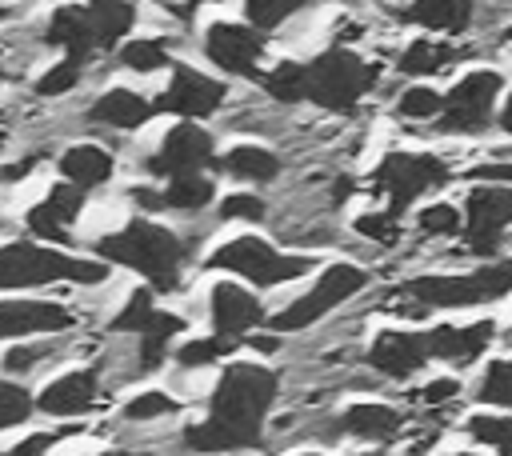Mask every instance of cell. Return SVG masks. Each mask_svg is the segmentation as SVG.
<instances>
[{
    "label": "cell",
    "instance_id": "cell-35",
    "mask_svg": "<svg viewBox=\"0 0 512 456\" xmlns=\"http://www.w3.org/2000/svg\"><path fill=\"white\" fill-rule=\"evenodd\" d=\"M468 436H476L480 444L512 456V420L508 416H472L468 420Z\"/></svg>",
    "mask_w": 512,
    "mask_h": 456
},
{
    "label": "cell",
    "instance_id": "cell-5",
    "mask_svg": "<svg viewBox=\"0 0 512 456\" xmlns=\"http://www.w3.org/2000/svg\"><path fill=\"white\" fill-rule=\"evenodd\" d=\"M512 288V260L488 264L468 276H416L404 296H412L420 308H468L484 300H500Z\"/></svg>",
    "mask_w": 512,
    "mask_h": 456
},
{
    "label": "cell",
    "instance_id": "cell-52",
    "mask_svg": "<svg viewBox=\"0 0 512 456\" xmlns=\"http://www.w3.org/2000/svg\"><path fill=\"white\" fill-rule=\"evenodd\" d=\"M464 456H472V452H464Z\"/></svg>",
    "mask_w": 512,
    "mask_h": 456
},
{
    "label": "cell",
    "instance_id": "cell-30",
    "mask_svg": "<svg viewBox=\"0 0 512 456\" xmlns=\"http://www.w3.org/2000/svg\"><path fill=\"white\" fill-rule=\"evenodd\" d=\"M240 344V336H228V332H216V336H204V340H188L180 352H176V360L184 364V368H200V364H212V360H224L232 348Z\"/></svg>",
    "mask_w": 512,
    "mask_h": 456
},
{
    "label": "cell",
    "instance_id": "cell-25",
    "mask_svg": "<svg viewBox=\"0 0 512 456\" xmlns=\"http://www.w3.org/2000/svg\"><path fill=\"white\" fill-rule=\"evenodd\" d=\"M340 424H344L352 436L388 440V436H396L400 416H396V408H388V404H352V408L340 416Z\"/></svg>",
    "mask_w": 512,
    "mask_h": 456
},
{
    "label": "cell",
    "instance_id": "cell-14",
    "mask_svg": "<svg viewBox=\"0 0 512 456\" xmlns=\"http://www.w3.org/2000/svg\"><path fill=\"white\" fill-rule=\"evenodd\" d=\"M204 56L220 68V72H232V76H256V64L264 56V40H260V28H248V24H212L204 32Z\"/></svg>",
    "mask_w": 512,
    "mask_h": 456
},
{
    "label": "cell",
    "instance_id": "cell-36",
    "mask_svg": "<svg viewBox=\"0 0 512 456\" xmlns=\"http://www.w3.org/2000/svg\"><path fill=\"white\" fill-rule=\"evenodd\" d=\"M308 0H244V12H248V20H252V28H276V24H284L292 12H300Z\"/></svg>",
    "mask_w": 512,
    "mask_h": 456
},
{
    "label": "cell",
    "instance_id": "cell-8",
    "mask_svg": "<svg viewBox=\"0 0 512 456\" xmlns=\"http://www.w3.org/2000/svg\"><path fill=\"white\" fill-rule=\"evenodd\" d=\"M360 284H364V272H360V268H352V264H332V268H324V276H320V284H316L312 292H304L300 300H292L284 312L272 316V328H276V332L308 328L312 320H320L324 312H332L344 296H352Z\"/></svg>",
    "mask_w": 512,
    "mask_h": 456
},
{
    "label": "cell",
    "instance_id": "cell-13",
    "mask_svg": "<svg viewBox=\"0 0 512 456\" xmlns=\"http://www.w3.org/2000/svg\"><path fill=\"white\" fill-rule=\"evenodd\" d=\"M220 104H224V84L220 80H212V76H204V72H196L188 64H176L172 68V84L156 100V112L200 120V116H212Z\"/></svg>",
    "mask_w": 512,
    "mask_h": 456
},
{
    "label": "cell",
    "instance_id": "cell-1",
    "mask_svg": "<svg viewBox=\"0 0 512 456\" xmlns=\"http://www.w3.org/2000/svg\"><path fill=\"white\" fill-rule=\"evenodd\" d=\"M276 400V376L260 364H228L212 400L208 420L184 432L192 452H236L260 440V424Z\"/></svg>",
    "mask_w": 512,
    "mask_h": 456
},
{
    "label": "cell",
    "instance_id": "cell-37",
    "mask_svg": "<svg viewBox=\"0 0 512 456\" xmlns=\"http://www.w3.org/2000/svg\"><path fill=\"white\" fill-rule=\"evenodd\" d=\"M180 404L168 396V392H140L124 404V420L132 424H144V420H160V416H172Z\"/></svg>",
    "mask_w": 512,
    "mask_h": 456
},
{
    "label": "cell",
    "instance_id": "cell-27",
    "mask_svg": "<svg viewBox=\"0 0 512 456\" xmlns=\"http://www.w3.org/2000/svg\"><path fill=\"white\" fill-rule=\"evenodd\" d=\"M180 328H184V320H180V316H172V312H160V308H156V316H152V320H148V328L140 332V368H144V372L160 368V360H164V352H168V340H172Z\"/></svg>",
    "mask_w": 512,
    "mask_h": 456
},
{
    "label": "cell",
    "instance_id": "cell-18",
    "mask_svg": "<svg viewBox=\"0 0 512 456\" xmlns=\"http://www.w3.org/2000/svg\"><path fill=\"white\" fill-rule=\"evenodd\" d=\"M44 44L60 48L64 56H76V60H88L100 44H96V28H92V16L84 4H64L48 16V28H44Z\"/></svg>",
    "mask_w": 512,
    "mask_h": 456
},
{
    "label": "cell",
    "instance_id": "cell-3",
    "mask_svg": "<svg viewBox=\"0 0 512 456\" xmlns=\"http://www.w3.org/2000/svg\"><path fill=\"white\" fill-rule=\"evenodd\" d=\"M100 284L108 280V260H84L68 256L60 248L36 244V240H12L0 244V292L12 288H44V284Z\"/></svg>",
    "mask_w": 512,
    "mask_h": 456
},
{
    "label": "cell",
    "instance_id": "cell-17",
    "mask_svg": "<svg viewBox=\"0 0 512 456\" xmlns=\"http://www.w3.org/2000/svg\"><path fill=\"white\" fill-rule=\"evenodd\" d=\"M432 356H428V344H424V332H380L368 348V364L392 380H404L412 376L416 368H424Z\"/></svg>",
    "mask_w": 512,
    "mask_h": 456
},
{
    "label": "cell",
    "instance_id": "cell-7",
    "mask_svg": "<svg viewBox=\"0 0 512 456\" xmlns=\"http://www.w3.org/2000/svg\"><path fill=\"white\" fill-rule=\"evenodd\" d=\"M372 180L388 196V212L400 216L420 192L444 184L448 180V168L436 156H428V152H392V156H384L376 164Z\"/></svg>",
    "mask_w": 512,
    "mask_h": 456
},
{
    "label": "cell",
    "instance_id": "cell-41",
    "mask_svg": "<svg viewBox=\"0 0 512 456\" xmlns=\"http://www.w3.org/2000/svg\"><path fill=\"white\" fill-rule=\"evenodd\" d=\"M220 216L224 220H260L264 216V204L256 196H248V192H236V196H224Z\"/></svg>",
    "mask_w": 512,
    "mask_h": 456
},
{
    "label": "cell",
    "instance_id": "cell-23",
    "mask_svg": "<svg viewBox=\"0 0 512 456\" xmlns=\"http://www.w3.org/2000/svg\"><path fill=\"white\" fill-rule=\"evenodd\" d=\"M404 20L436 28V32H464L472 20V0H412Z\"/></svg>",
    "mask_w": 512,
    "mask_h": 456
},
{
    "label": "cell",
    "instance_id": "cell-4",
    "mask_svg": "<svg viewBox=\"0 0 512 456\" xmlns=\"http://www.w3.org/2000/svg\"><path fill=\"white\" fill-rule=\"evenodd\" d=\"M372 84H376V68L364 64L348 48H328L312 64H304V100H312L320 108H332V112L356 108V100Z\"/></svg>",
    "mask_w": 512,
    "mask_h": 456
},
{
    "label": "cell",
    "instance_id": "cell-48",
    "mask_svg": "<svg viewBox=\"0 0 512 456\" xmlns=\"http://www.w3.org/2000/svg\"><path fill=\"white\" fill-rule=\"evenodd\" d=\"M248 344H252V348H260V352H272V348H276V340H272V336H252Z\"/></svg>",
    "mask_w": 512,
    "mask_h": 456
},
{
    "label": "cell",
    "instance_id": "cell-9",
    "mask_svg": "<svg viewBox=\"0 0 512 456\" xmlns=\"http://www.w3.org/2000/svg\"><path fill=\"white\" fill-rule=\"evenodd\" d=\"M512 224V184H480L464 200V236L468 248L480 256H492L500 248V232Z\"/></svg>",
    "mask_w": 512,
    "mask_h": 456
},
{
    "label": "cell",
    "instance_id": "cell-43",
    "mask_svg": "<svg viewBox=\"0 0 512 456\" xmlns=\"http://www.w3.org/2000/svg\"><path fill=\"white\" fill-rule=\"evenodd\" d=\"M64 432H36V436H28V440H20V444H12L8 452H0V456H48V448L60 440Z\"/></svg>",
    "mask_w": 512,
    "mask_h": 456
},
{
    "label": "cell",
    "instance_id": "cell-53",
    "mask_svg": "<svg viewBox=\"0 0 512 456\" xmlns=\"http://www.w3.org/2000/svg\"><path fill=\"white\" fill-rule=\"evenodd\" d=\"M192 4H196V0H192Z\"/></svg>",
    "mask_w": 512,
    "mask_h": 456
},
{
    "label": "cell",
    "instance_id": "cell-2",
    "mask_svg": "<svg viewBox=\"0 0 512 456\" xmlns=\"http://www.w3.org/2000/svg\"><path fill=\"white\" fill-rule=\"evenodd\" d=\"M100 260L108 264H124L132 272H140L152 288L168 292L180 280V260H184V244L176 232H168L164 224L152 220H128L120 232L104 236L96 244Z\"/></svg>",
    "mask_w": 512,
    "mask_h": 456
},
{
    "label": "cell",
    "instance_id": "cell-10",
    "mask_svg": "<svg viewBox=\"0 0 512 456\" xmlns=\"http://www.w3.org/2000/svg\"><path fill=\"white\" fill-rule=\"evenodd\" d=\"M504 80L496 72H468L448 96H444V108H440V124L448 132H480L492 116V104L500 96Z\"/></svg>",
    "mask_w": 512,
    "mask_h": 456
},
{
    "label": "cell",
    "instance_id": "cell-20",
    "mask_svg": "<svg viewBox=\"0 0 512 456\" xmlns=\"http://www.w3.org/2000/svg\"><path fill=\"white\" fill-rule=\"evenodd\" d=\"M152 116H156V104L144 100V96L132 92V88H108V92L96 96L92 108H88V120H92V124H108V128H124V132L148 124Z\"/></svg>",
    "mask_w": 512,
    "mask_h": 456
},
{
    "label": "cell",
    "instance_id": "cell-12",
    "mask_svg": "<svg viewBox=\"0 0 512 456\" xmlns=\"http://www.w3.org/2000/svg\"><path fill=\"white\" fill-rule=\"evenodd\" d=\"M216 160V152H212V136L204 132V128H196L192 120H184V124H176L168 136H164V144H160V152H152L148 160H144V168L152 172V176H184V172H200V168H208Z\"/></svg>",
    "mask_w": 512,
    "mask_h": 456
},
{
    "label": "cell",
    "instance_id": "cell-22",
    "mask_svg": "<svg viewBox=\"0 0 512 456\" xmlns=\"http://www.w3.org/2000/svg\"><path fill=\"white\" fill-rule=\"evenodd\" d=\"M260 320H264V308H260L256 296H248V292L236 288V284L212 288V324H216V332L244 336V332L256 328Z\"/></svg>",
    "mask_w": 512,
    "mask_h": 456
},
{
    "label": "cell",
    "instance_id": "cell-34",
    "mask_svg": "<svg viewBox=\"0 0 512 456\" xmlns=\"http://www.w3.org/2000/svg\"><path fill=\"white\" fill-rule=\"evenodd\" d=\"M120 64L132 72H156L168 64V48H164V40H128L120 48Z\"/></svg>",
    "mask_w": 512,
    "mask_h": 456
},
{
    "label": "cell",
    "instance_id": "cell-40",
    "mask_svg": "<svg viewBox=\"0 0 512 456\" xmlns=\"http://www.w3.org/2000/svg\"><path fill=\"white\" fill-rule=\"evenodd\" d=\"M420 228L432 232V236H448V232L460 228V212H456L452 204H428V208L420 212Z\"/></svg>",
    "mask_w": 512,
    "mask_h": 456
},
{
    "label": "cell",
    "instance_id": "cell-16",
    "mask_svg": "<svg viewBox=\"0 0 512 456\" xmlns=\"http://www.w3.org/2000/svg\"><path fill=\"white\" fill-rule=\"evenodd\" d=\"M100 400V384H96V368H76L64 372L56 380H48L36 396V408L44 416H84L92 412Z\"/></svg>",
    "mask_w": 512,
    "mask_h": 456
},
{
    "label": "cell",
    "instance_id": "cell-31",
    "mask_svg": "<svg viewBox=\"0 0 512 456\" xmlns=\"http://www.w3.org/2000/svg\"><path fill=\"white\" fill-rule=\"evenodd\" d=\"M80 72H84V60H76V56L56 60L52 68H44L36 76V96H64V92H72L80 84Z\"/></svg>",
    "mask_w": 512,
    "mask_h": 456
},
{
    "label": "cell",
    "instance_id": "cell-6",
    "mask_svg": "<svg viewBox=\"0 0 512 456\" xmlns=\"http://www.w3.org/2000/svg\"><path fill=\"white\" fill-rule=\"evenodd\" d=\"M312 256H284L276 252L272 244L256 240V236H240L224 248H216L208 256V268H224V272H236L252 284H284V280H296L304 272H312Z\"/></svg>",
    "mask_w": 512,
    "mask_h": 456
},
{
    "label": "cell",
    "instance_id": "cell-46",
    "mask_svg": "<svg viewBox=\"0 0 512 456\" xmlns=\"http://www.w3.org/2000/svg\"><path fill=\"white\" fill-rule=\"evenodd\" d=\"M140 208H148V212H156V208H164V192H152V188H132L128 192Z\"/></svg>",
    "mask_w": 512,
    "mask_h": 456
},
{
    "label": "cell",
    "instance_id": "cell-24",
    "mask_svg": "<svg viewBox=\"0 0 512 456\" xmlns=\"http://www.w3.org/2000/svg\"><path fill=\"white\" fill-rule=\"evenodd\" d=\"M84 8L92 16V28H96V44L100 48H112L136 24V4L132 0H88Z\"/></svg>",
    "mask_w": 512,
    "mask_h": 456
},
{
    "label": "cell",
    "instance_id": "cell-29",
    "mask_svg": "<svg viewBox=\"0 0 512 456\" xmlns=\"http://www.w3.org/2000/svg\"><path fill=\"white\" fill-rule=\"evenodd\" d=\"M212 200V180L204 172H184L172 176L164 188V208H180V212H196Z\"/></svg>",
    "mask_w": 512,
    "mask_h": 456
},
{
    "label": "cell",
    "instance_id": "cell-47",
    "mask_svg": "<svg viewBox=\"0 0 512 456\" xmlns=\"http://www.w3.org/2000/svg\"><path fill=\"white\" fill-rule=\"evenodd\" d=\"M348 192H352V180H348V176H340V180H336V188H332V200L340 204V200H344Z\"/></svg>",
    "mask_w": 512,
    "mask_h": 456
},
{
    "label": "cell",
    "instance_id": "cell-49",
    "mask_svg": "<svg viewBox=\"0 0 512 456\" xmlns=\"http://www.w3.org/2000/svg\"><path fill=\"white\" fill-rule=\"evenodd\" d=\"M500 124H504V132H512V96H508V104H504V116H500Z\"/></svg>",
    "mask_w": 512,
    "mask_h": 456
},
{
    "label": "cell",
    "instance_id": "cell-32",
    "mask_svg": "<svg viewBox=\"0 0 512 456\" xmlns=\"http://www.w3.org/2000/svg\"><path fill=\"white\" fill-rule=\"evenodd\" d=\"M264 88H268V96H276L284 104L304 100V64H292V60L276 64L272 72H264Z\"/></svg>",
    "mask_w": 512,
    "mask_h": 456
},
{
    "label": "cell",
    "instance_id": "cell-38",
    "mask_svg": "<svg viewBox=\"0 0 512 456\" xmlns=\"http://www.w3.org/2000/svg\"><path fill=\"white\" fill-rule=\"evenodd\" d=\"M400 116L404 120H428V116H440V108H444V96L440 92H432V88H424V84H416V88H408L404 96H400Z\"/></svg>",
    "mask_w": 512,
    "mask_h": 456
},
{
    "label": "cell",
    "instance_id": "cell-26",
    "mask_svg": "<svg viewBox=\"0 0 512 456\" xmlns=\"http://www.w3.org/2000/svg\"><path fill=\"white\" fill-rule=\"evenodd\" d=\"M224 172L236 176V180H276L280 172V160L268 152V148H256V144H240L224 156Z\"/></svg>",
    "mask_w": 512,
    "mask_h": 456
},
{
    "label": "cell",
    "instance_id": "cell-28",
    "mask_svg": "<svg viewBox=\"0 0 512 456\" xmlns=\"http://www.w3.org/2000/svg\"><path fill=\"white\" fill-rule=\"evenodd\" d=\"M456 56H460V52H456V48H448V44L416 40V44H408V48H404V56H400V72H404V76H432V72L448 68Z\"/></svg>",
    "mask_w": 512,
    "mask_h": 456
},
{
    "label": "cell",
    "instance_id": "cell-11",
    "mask_svg": "<svg viewBox=\"0 0 512 456\" xmlns=\"http://www.w3.org/2000/svg\"><path fill=\"white\" fill-rule=\"evenodd\" d=\"M76 316L56 300H32V296H8L0 300V344L4 340H32L72 328Z\"/></svg>",
    "mask_w": 512,
    "mask_h": 456
},
{
    "label": "cell",
    "instance_id": "cell-33",
    "mask_svg": "<svg viewBox=\"0 0 512 456\" xmlns=\"http://www.w3.org/2000/svg\"><path fill=\"white\" fill-rule=\"evenodd\" d=\"M156 316V304H152V292L148 288H136V292H128V304L112 316V332H144L148 328V320Z\"/></svg>",
    "mask_w": 512,
    "mask_h": 456
},
{
    "label": "cell",
    "instance_id": "cell-21",
    "mask_svg": "<svg viewBox=\"0 0 512 456\" xmlns=\"http://www.w3.org/2000/svg\"><path fill=\"white\" fill-rule=\"evenodd\" d=\"M56 168H60V176H64L68 184H76V188L88 192V188H100V184L112 180L116 160H112V152H104L100 144H72V148L60 152Z\"/></svg>",
    "mask_w": 512,
    "mask_h": 456
},
{
    "label": "cell",
    "instance_id": "cell-45",
    "mask_svg": "<svg viewBox=\"0 0 512 456\" xmlns=\"http://www.w3.org/2000/svg\"><path fill=\"white\" fill-rule=\"evenodd\" d=\"M468 176L492 180V184H512V164H480V168H472Z\"/></svg>",
    "mask_w": 512,
    "mask_h": 456
},
{
    "label": "cell",
    "instance_id": "cell-44",
    "mask_svg": "<svg viewBox=\"0 0 512 456\" xmlns=\"http://www.w3.org/2000/svg\"><path fill=\"white\" fill-rule=\"evenodd\" d=\"M456 392H460V384L444 376V380H432V384L420 392V400H424V404H444V400H452Z\"/></svg>",
    "mask_w": 512,
    "mask_h": 456
},
{
    "label": "cell",
    "instance_id": "cell-51",
    "mask_svg": "<svg viewBox=\"0 0 512 456\" xmlns=\"http://www.w3.org/2000/svg\"><path fill=\"white\" fill-rule=\"evenodd\" d=\"M100 456H136V452H100Z\"/></svg>",
    "mask_w": 512,
    "mask_h": 456
},
{
    "label": "cell",
    "instance_id": "cell-15",
    "mask_svg": "<svg viewBox=\"0 0 512 456\" xmlns=\"http://www.w3.org/2000/svg\"><path fill=\"white\" fill-rule=\"evenodd\" d=\"M80 208H84V188L60 180V184H52V188L44 192V200H36V204L24 212V228H28L36 240H44V244H64L72 220L80 216Z\"/></svg>",
    "mask_w": 512,
    "mask_h": 456
},
{
    "label": "cell",
    "instance_id": "cell-50",
    "mask_svg": "<svg viewBox=\"0 0 512 456\" xmlns=\"http://www.w3.org/2000/svg\"><path fill=\"white\" fill-rule=\"evenodd\" d=\"M8 428H16V424H12V420H8L4 412H0V432H8Z\"/></svg>",
    "mask_w": 512,
    "mask_h": 456
},
{
    "label": "cell",
    "instance_id": "cell-39",
    "mask_svg": "<svg viewBox=\"0 0 512 456\" xmlns=\"http://www.w3.org/2000/svg\"><path fill=\"white\" fill-rule=\"evenodd\" d=\"M484 404H512V360H496L476 392Z\"/></svg>",
    "mask_w": 512,
    "mask_h": 456
},
{
    "label": "cell",
    "instance_id": "cell-19",
    "mask_svg": "<svg viewBox=\"0 0 512 456\" xmlns=\"http://www.w3.org/2000/svg\"><path fill=\"white\" fill-rule=\"evenodd\" d=\"M492 320H480V324H464V328H428L424 332V344H428V356L432 360H452V364H472L488 340H492Z\"/></svg>",
    "mask_w": 512,
    "mask_h": 456
},
{
    "label": "cell",
    "instance_id": "cell-42",
    "mask_svg": "<svg viewBox=\"0 0 512 456\" xmlns=\"http://www.w3.org/2000/svg\"><path fill=\"white\" fill-rule=\"evenodd\" d=\"M356 232L372 236V240H392L396 236V216L392 212H368L356 220Z\"/></svg>",
    "mask_w": 512,
    "mask_h": 456
}]
</instances>
